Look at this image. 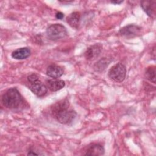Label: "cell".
Listing matches in <instances>:
<instances>
[{"instance_id": "cell-7", "label": "cell", "mask_w": 156, "mask_h": 156, "mask_svg": "<svg viewBox=\"0 0 156 156\" xmlns=\"http://www.w3.org/2000/svg\"><path fill=\"white\" fill-rule=\"evenodd\" d=\"M29 89L34 94L38 97L44 96L48 91V87L39 79L34 82L30 83Z\"/></svg>"}, {"instance_id": "cell-2", "label": "cell", "mask_w": 156, "mask_h": 156, "mask_svg": "<svg viewBox=\"0 0 156 156\" xmlns=\"http://www.w3.org/2000/svg\"><path fill=\"white\" fill-rule=\"evenodd\" d=\"M2 102L8 108L16 109L23 104L24 100L16 88H10L3 94Z\"/></svg>"}, {"instance_id": "cell-3", "label": "cell", "mask_w": 156, "mask_h": 156, "mask_svg": "<svg viewBox=\"0 0 156 156\" xmlns=\"http://www.w3.org/2000/svg\"><path fill=\"white\" fill-rule=\"evenodd\" d=\"M46 35L50 40H58L65 38L68 35V32L63 25L57 23L48 27Z\"/></svg>"}, {"instance_id": "cell-12", "label": "cell", "mask_w": 156, "mask_h": 156, "mask_svg": "<svg viewBox=\"0 0 156 156\" xmlns=\"http://www.w3.org/2000/svg\"><path fill=\"white\" fill-rule=\"evenodd\" d=\"M47 85L51 91H57L63 88L65 85V83L63 80L52 79L47 81Z\"/></svg>"}, {"instance_id": "cell-9", "label": "cell", "mask_w": 156, "mask_h": 156, "mask_svg": "<svg viewBox=\"0 0 156 156\" xmlns=\"http://www.w3.org/2000/svg\"><path fill=\"white\" fill-rule=\"evenodd\" d=\"M63 74V68L55 64L49 65L46 69V74L53 79H58Z\"/></svg>"}, {"instance_id": "cell-6", "label": "cell", "mask_w": 156, "mask_h": 156, "mask_svg": "<svg viewBox=\"0 0 156 156\" xmlns=\"http://www.w3.org/2000/svg\"><path fill=\"white\" fill-rule=\"evenodd\" d=\"M102 49V44L100 43H96L87 48L84 53V56L88 60H94L99 56Z\"/></svg>"}, {"instance_id": "cell-17", "label": "cell", "mask_w": 156, "mask_h": 156, "mask_svg": "<svg viewBox=\"0 0 156 156\" xmlns=\"http://www.w3.org/2000/svg\"><path fill=\"white\" fill-rule=\"evenodd\" d=\"M123 2V1H112L111 2L113 4H119L121 3H122Z\"/></svg>"}, {"instance_id": "cell-5", "label": "cell", "mask_w": 156, "mask_h": 156, "mask_svg": "<svg viewBox=\"0 0 156 156\" xmlns=\"http://www.w3.org/2000/svg\"><path fill=\"white\" fill-rule=\"evenodd\" d=\"M142 28L141 27L135 25V24H129L122 27L119 33L121 35L126 38H133L140 35L141 34Z\"/></svg>"}, {"instance_id": "cell-1", "label": "cell", "mask_w": 156, "mask_h": 156, "mask_svg": "<svg viewBox=\"0 0 156 156\" xmlns=\"http://www.w3.org/2000/svg\"><path fill=\"white\" fill-rule=\"evenodd\" d=\"M51 113L58 122L63 124L72 122L77 115L74 110L69 108V102L66 99L55 103L51 107Z\"/></svg>"}, {"instance_id": "cell-10", "label": "cell", "mask_w": 156, "mask_h": 156, "mask_svg": "<svg viewBox=\"0 0 156 156\" xmlns=\"http://www.w3.org/2000/svg\"><path fill=\"white\" fill-rule=\"evenodd\" d=\"M104 148L100 144H91L87 149L85 155H102L104 154Z\"/></svg>"}, {"instance_id": "cell-13", "label": "cell", "mask_w": 156, "mask_h": 156, "mask_svg": "<svg viewBox=\"0 0 156 156\" xmlns=\"http://www.w3.org/2000/svg\"><path fill=\"white\" fill-rule=\"evenodd\" d=\"M80 20V14L78 12H74L70 13L66 17V22L68 24L74 28H77Z\"/></svg>"}, {"instance_id": "cell-11", "label": "cell", "mask_w": 156, "mask_h": 156, "mask_svg": "<svg viewBox=\"0 0 156 156\" xmlns=\"http://www.w3.org/2000/svg\"><path fill=\"white\" fill-rule=\"evenodd\" d=\"M30 55V50L29 48H20L15 50L12 53V57L16 60H23Z\"/></svg>"}, {"instance_id": "cell-14", "label": "cell", "mask_w": 156, "mask_h": 156, "mask_svg": "<svg viewBox=\"0 0 156 156\" xmlns=\"http://www.w3.org/2000/svg\"><path fill=\"white\" fill-rule=\"evenodd\" d=\"M146 77L147 79L152 83H155V66H150L147 68L145 73Z\"/></svg>"}, {"instance_id": "cell-8", "label": "cell", "mask_w": 156, "mask_h": 156, "mask_svg": "<svg viewBox=\"0 0 156 156\" xmlns=\"http://www.w3.org/2000/svg\"><path fill=\"white\" fill-rule=\"evenodd\" d=\"M141 7L146 14L151 17L154 18L156 13V1H144L141 2Z\"/></svg>"}, {"instance_id": "cell-16", "label": "cell", "mask_w": 156, "mask_h": 156, "mask_svg": "<svg viewBox=\"0 0 156 156\" xmlns=\"http://www.w3.org/2000/svg\"><path fill=\"white\" fill-rule=\"evenodd\" d=\"M63 16H64V14L63 13L60 12H57L56 14H55V17L58 20H62Z\"/></svg>"}, {"instance_id": "cell-15", "label": "cell", "mask_w": 156, "mask_h": 156, "mask_svg": "<svg viewBox=\"0 0 156 156\" xmlns=\"http://www.w3.org/2000/svg\"><path fill=\"white\" fill-rule=\"evenodd\" d=\"M108 60L106 58H104L103 59H101V60H99L96 64V66H95L94 68L96 69V70L97 71H99L100 69L104 70L105 68V67L107 66H108Z\"/></svg>"}, {"instance_id": "cell-4", "label": "cell", "mask_w": 156, "mask_h": 156, "mask_svg": "<svg viewBox=\"0 0 156 156\" xmlns=\"http://www.w3.org/2000/svg\"><path fill=\"white\" fill-rule=\"evenodd\" d=\"M108 76L109 78L116 82H122L126 76V66L121 63L115 64L109 69Z\"/></svg>"}]
</instances>
